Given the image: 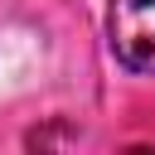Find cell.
Returning a JSON list of instances; mask_svg holds the SVG:
<instances>
[{"label": "cell", "instance_id": "1", "mask_svg": "<svg viewBox=\"0 0 155 155\" xmlns=\"http://www.w3.org/2000/svg\"><path fill=\"white\" fill-rule=\"evenodd\" d=\"M107 44L121 68L155 73V0H111L107 5Z\"/></svg>", "mask_w": 155, "mask_h": 155}]
</instances>
